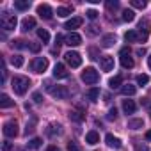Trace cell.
<instances>
[{"instance_id":"40","label":"cell","mask_w":151,"mask_h":151,"mask_svg":"<svg viewBox=\"0 0 151 151\" xmlns=\"http://www.w3.org/2000/svg\"><path fill=\"white\" fill-rule=\"evenodd\" d=\"M68 151H82L77 142H68Z\"/></svg>"},{"instance_id":"44","label":"cell","mask_w":151,"mask_h":151,"mask_svg":"<svg viewBox=\"0 0 151 151\" xmlns=\"http://www.w3.org/2000/svg\"><path fill=\"white\" fill-rule=\"evenodd\" d=\"M64 39H66V37H64L62 34H57V36H55V45H57V46H59V45H62V41H64Z\"/></svg>"},{"instance_id":"21","label":"cell","mask_w":151,"mask_h":151,"mask_svg":"<svg viewBox=\"0 0 151 151\" xmlns=\"http://www.w3.org/2000/svg\"><path fill=\"white\" fill-rule=\"evenodd\" d=\"M14 7L18 11H27L30 7V0H14Z\"/></svg>"},{"instance_id":"37","label":"cell","mask_w":151,"mask_h":151,"mask_svg":"<svg viewBox=\"0 0 151 151\" xmlns=\"http://www.w3.org/2000/svg\"><path fill=\"white\" fill-rule=\"evenodd\" d=\"M29 48H30V52L37 53V52L41 50V43H34V41H29Z\"/></svg>"},{"instance_id":"22","label":"cell","mask_w":151,"mask_h":151,"mask_svg":"<svg viewBox=\"0 0 151 151\" xmlns=\"http://www.w3.org/2000/svg\"><path fill=\"white\" fill-rule=\"evenodd\" d=\"M121 84H123V77H121V75H116V77H112L109 80L110 89H117V87H121Z\"/></svg>"},{"instance_id":"4","label":"cell","mask_w":151,"mask_h":151,"mask_svg":"<svg viewBox=\"0 0 151 151\" xmlns=\"http://www.w3.org/2000/svg\"><path fill=\"white\" fill-rule=\"evenodd\" d=\"M82 80L86 84H96L100 80V73L94 69V68H86L82 71Z\"/></svg>"},{"instance_id":"17","label":"cell","mask_w":151,"mask_h":151,"mask_svg":"<svg viewBox=\"0 0 151 151\" xmlns=\"http://www.w3.org/2000/svg\"><path fill=\"white\" fill-rule=\"evenodd\" d=\"M36 27V20L32 18V16H27L23 22H22V30L23 32H29V30H32Z\"/></svg>"},{"instance_id":"5","label":"cell","mask_w":151,"mask_h":151,"mask_svg":"<svg viewBox=\"0 0 151 151\" xmlns=\"http://www.w3.org/2000/svg\"><path fill=\"white\" fill-rule=\"evenodd\" d=\"M64 60H66L71 68H80V64H82L80 53H78V52H71V50L64 53Z\"/></svg>"},{"instance_id":"42","label":"cell","mask_w":151,"mask_h":151,"mask_svg":"<svg viewBox=\"0 0 151 151\" xmlns=\"http://www.w3.org/2000/svg\"><path fill=\"white\" fill-rule=\"evenodd\" d=\"M86 14H87V18H89V20H96V18H98V13H96L94 9H89Z\"/></svg>"},{"instance_id":"18","label":"cell","mask_w":151,"mask_h":151,"mask_svg":"<svg viewBox=\"0 0 151 151\" xmlns=\"http://www.w3.org/2000/svg\"><path fill=\"white\" fill-rule=\"evenodd\" d=\"M86 142L87 144H98L100 142V135H98V132H94V130H91V132H87V135H86Z\"/></svg>"},{"instance_id":"33","label":"cell","mask_w":151,"mask_h":151,"mask_svg":"<svg viewBox=\"0 0 151 151\" xmlns=\"http://www.w3.org/2000/svg\"><path fill=\"white\" fill-rule=\"evenodd\" d=\"M60 132H62V126H60V124H50V130H48V135H55V133L59 135Z\"/></svg>"},{"instance_id":"19","label":"cell","mask_w":151,"mask_h":151,"mask_svg":"<svg viewBox=\"0 0 151 151\" xmlns=\"http://www.w3.org/2000/svg\"><path fill=\"white\" fill-rule=\"evenodd\" d=\"M121 93H123L124 96H133V94L137 93V87L132 86V84H124V86H121Z\"/></svg>"},{"instance_id":"14","label":"cell","mask_w":151,"mask_h":151,"mask_svg":"<svg viewBox=\"0 0 151 151\" xmlns=\"http://www.w3.org/2000/svg\"><path fill=\"white\" fill-rule=\"evenodd\" d=\"M123 110H124L126 116H128V114H135V110H137L135 101H133V100H123Z\"/></svg>"},{"instance_id":"43","label":"cell","mask_w":151,"mask_h":151,"mask_svg":"<svg viewBox=\"0 0 151 151\" xmlns=\"http://www.w3.org/2000/svg\"><path fill=\"white\" fill-rule=\"evenodd\" d=\"M32 100H34L36 103H41V101H43V96H41V93H34V94H32Z\"/></svg>"},{"instance_id":"29","label":"cell","mask_w":151,"mask_h":151,"mask_svg":"<svg viewBox=\"0 0 151 151\" xmlns=\"http://www.w3.org/2000/svg\"><path fill=\"white\" fill-rule=\"evenodd\" d=\"M11 64H13L14 68H22V66H23V57H22V55H13V57H11Z\"/></svg>"},{"instance_id":"52","label":"cell","mask_w":151,"mask_h":151,"mask_svg":"<svg viewBox=\"0 0 151 151\" xmlns=\"http://www.w3.org/2000/svg\"><path fill=\"white\" fill-rule=\"evenodd\" d=\"M149 112H151V109H149Z\"/></svg>"},{"instance_id":"51","label":"cell","mask_w":151,"mask_h":151,"mask_svg":"<svg viewBox=\"0 0 151 151\" xmlns=\"http://www.w3.org/2000/svg\"><path fill=\"white\" fill-rule=\"evenodd\" d=\"M147 66H149V69H151V55L147 57Z\"/></svg>"},{"instance_id":"10","label":"cell","mask_w":151,"mask_h":151,"mask_svg":"<svg viewBox=\"0 0 151 151\" xmlns=\"http://www.w3.org/2000/svg\"><path fill=\"white\" fill-rule=\"evenodd\" d=\"M37 14H39L43 20H52L53 11H52V7H50L48 4H41V6H37Z\"/></svg>"},{"instance_id":"12","label":"cell","mask_w":151,"mask_h":151,"mask_svg":"<svg viewBox=\"0 0 151 151\" xmlns=\"http://www.w3.org/2000/svg\"><path fill=\"white\" fill-rule=\"evenodd\" d=\"M64 41H66V45H69V46H78V45L82 43V36L77 34V32H69Z\"/></svg>"},{"instance_id":"1","label":"cell","mask_w":151,"mask_h":151,"mask_svg":"<svg viewBox=\"0 0 151 151\" xmlns=\"http://www.w3.org/2000/svg\"><path fill=\"white\" fill-rule=\"evenodd\" d=\"M29 86H30V80L27 78V77H22V75H18V77H14L13 78V89H14V93L16 94H25L27 93V89H29Z\"/></svg>"},{"instance_id":"28","label":"cell","mask_w":151,"mask_h":151,"mask_svg":"<svg viewBox=\"0 0 151 151\" xmlns=\"http://www.w3.org/2000/svg\"><path fill=\"white\" fill-rule=\"evenodd\" d=\"M123 20H124V22H133V20H135V13H133L132 9H124V11H123Z\"/></svg>"},{"instance_id":"41","label":"cell","mask_w":151,"mask_h":151,"mask_svg":"<svg viewBox=\"0 0 151 151\" xmlns=\"http://www.w3.org/2000/svg\"><path fill=\"white\" fill-rule=\"evenodd\" d=\"M2 151H13V142L4 140V142H2Z\"/></svg>"},{"instance_id":"27","label":"cell","mask_w":151,"mask_h":151,"mask_svg":"<svg viewBox=\"0 0 151 151\" xmlns=\"http://www.w3.org/2000/svg\"><path fill=\"white\" fill-rule=\"evenodd\" d=\"M37 37H39L43 43H48V41H50V34H48L46 29H37Z\"/></svg>"},{"instance_id":"45","label":"cell","mask_w":151,"mask_h":151,"mask_svg":"<svg viewBox=\"0 0 151 151\" xmlns=\"http://www.w3.org/2000/svg\"><path fill=\"white\" fill-rule=\"evenodd\" d=\"M137 151H149V147H147L146 144H139V146H137Z\"/></svg>"},{"instance_id":"50","label":"cell","mask_w":151,"mask_h":151,"mask_svg":"<svg viewBox=\"0 0 151 151\" xmlns=\"http://www.w3.org/2000/svg\"><path fill=\"white\" fill-rule=\"evenodd\" d=\"M146 139H147V140H151V130H149V132H146Z\"/></svg>"},{"instance_id":"15","label":"cell","mask_w":151,"mask_h":151,"mask_svg":"<svg viewBox=\"0 0 151 151\" xmlns=\"http://www.w3.org/2000/svg\"><path fill=\"white\" fill-rule=\"evenodd\" d=\"M105 142H107L109 147H116V149L121 147V140H119L117 137H114L112 133H107V135H105Z\"/></svg>"},{"instance_id":"6","label":"cell","mask_w":151,"mask_h":151,"mask_svg":"<svg viewBox=\"0 0 151 151\" xmlns=\"http://www.w3.org/2000/svg\"><path fill=\"white\" fill-rule=\"evenodd\" d=\"M32 69L36 73H45L48 69V59L46 57H36L32 60Z\"/></svg>"},{"instance_id":"31","label":"cell","mask_w":151,"mask_h":151,"mask_svg":"<svg viewBox=\"0 0 151 151\" xmlns=\"http://www.w3.org/2000/svg\"><path fill=\"white\" fill-rule=\"evenodd\" d=\"M11 46H13V48L22 50V48H27L29 45H27V41H23V39H16V41H13V43H11Z\"/></svg>"},{"instance_id":"39","label":"cell","mask_w":151,"mask_h":151,"mask_svg":"<svg viewBox=\"0 0 151 151\" xmlns=\"http://www.w3.org/2000/svg\"><path fill=\"white\" fill-rule=\"evenodd\" d=\"M107 119L116 121V119H117V110H116V109H110V110H109V114H107Z\"/></svg>"},{"instance_id":"47","label":"cell","mask_w":151,"mask_h":151,"mask_svg":"<svg viewBox=\"0 0 151 151\" xmlns=\"http://www.w3.org/2000/svg\"><path fill=\"white\" fill-rule=\"evenodd\" d=\"M45 151H60V149H59L57 146H48V147H46Z\"/></svg>"},{"instance_id":"34","label":"cell","mask_w":151,"mask_h":151,"mask_svg":"<svg viewBox=\"0 0 151 151\" xmlns=\"http://www.w3.org/2000/svg\"><path fill=\"white\" fill-rule=\"evenodd\" d=\"M41 144H43V140H41V139H37V137H34V139H30V140H29V147H32V149H37Z\"/></svg>"},{"instance_id":"46","label":"cell","mask_w":151,"mask_h":151,"mask_svg":"<svg viewBox=\"0 0 151 151\" xmlns=\"http://www.w3.org/2000/svg\"><path fill=\"white\" fill-rule=\"evenodd\" d=\"M137 55H146V48H137Z\"/></svg>"},{"instance_id":"20","label":"cell","mask_w":151,"mask_h":151,"mask_svg":"<svg viewBox=\"0 0 151 151\" xmlns=\"http://www.w3.org/2000/svg\"><path fill=\"white\" fill-rule=\"evenodd\" d=\"M149 27H151V25H149V22H147V20H140V22H139V32H140V34L149 36V30H151Z\"/></svg>"},{"instance_id":"38","label":"cell","mask_w":151,"mask_h":151,"mask_svg":"<svg viewBox=\"0 0 151 151\" xmlns=\"http://www.w3.org/2000/svg\"><path fill=\"white\" fill-rule=\"evenodd\" d=\"M133 7H137V9H144L146 7V2H144V0H132V2H130Z\"/></svg>"},{"instance_id":"13","label":"cell","mask_w":151,"mask_h":151,"mask_svg":"<svg viewBox=\"0 0 151 151\" xmlns=\"http://www.w3.org/2000/svg\"><path fill=\"white\" fill-rule=\"evenodd\" d=\"M100 66H101L103 71H112V69H114V57L103 55V57L100 59Z\"/></svg>"},{"instance_id":"8","label":"cell","mask_w":151,"mask_h":151,"mask_svg":"<svg viewBox=\"0 0 151 151\" xmlns=\"http://www.w3.org/2000/svg\"><path fill=\"white\" fill-rule=\"evenodd\" d=\"M4 135L9 139H14L18 135V123L16 121H7L4 124Z\"/></svg>"},{"instance_id":"16","label":"cell","mask_w":151,"mask_h":151,"mask_svg":"<svg viewBox=\"0 0 151 151\" xmlns=\"http://www.w3.org/2000/svg\"><path fill=\"white\" fill-rule=\"evenodd\" d=\"M116 34H105L103 36V39H101V46L103 48H110V46H114L116 45Z\"/></svg>"},{"instance_id":"30","label":"cell","mask_w":151,"mask_h":151,"mask_svg":"<svg viewBox=\"0 0 151 151\" xmlns=\"http://www.w3.org/2000/svg\"><path fill=\"white\" fill-rule=\"evenodd\" d=\"M71 14V7H57V16L60 18H66Z\"/></svg>"},{"instance_id":"26","label":"cell","mask_w":151,"mask_h":151,"mask_svg":"<svg viewBox=\"0 0 151 151\" xmlns=\"http://www.w3.org/2000/svg\"><path fill=\"white\" fill-rule=\"evenodd\" d=\"M128 128H132V130L144 128V121H142V119H130V121H128Z\"/></svg>"},{"instance_id":"32","label":"cell","mask_w":151,"mask_h":151,"mask_svg":"<svg viewBox=\"0 0 151 151\" xmlns=\"http://www.w3.org/2000/svg\"><path fill=\"white\" fill-rule=\"evenodd\" d=\"M69 119H73V121L80 123V121L84 119V114H80V112H77V110H73V112H69Z\"/></svg>"},{"instance_id":"24","label":"cell","mask_w":151,"mask_h":151,"mask_svg":"<svg viewBox=\"0 0 151 151\" xmlns=\"http://www.w3.org/2000/svg\"><path fill=\"white\" fill-rule=\"evenodd\" d=\"M98 98H100V89L98 87H93V89L87 91V100L89 101H98Z\"/></svg>"},{"instance_id":"7","label":"cell","mask_w":151,"mask_h":151,"mask_svg":"<svg viewBox=\"0 0 151 151\" xmlns=\"http://www.w3.org/2000/svg\"><path fill=\"white\" fill-rule=\"evenodd\" d=\"M119 55H121V66H123L124 69H132L135 62H133V59L130 57V48H123Z\"/></svg>"},{"instance_id":"3","label":"cell","mask_w":151,"mask_h":151,"mask_svg":"<svg viewBox=\"0 0 151 151\" xmlns=\"http://www.w3.org/2000/svg\"><path fill=\"white\" fill-rule=\"evenodd\" d=\"M0 23H2V29L4 30H13L18 23L16 16L14 14H9V13H2V16H0Z\"/></svg>"},{"instance_id":"11","label":"cell","mask_w":151,"mask_h":151,"mask_svg":"<svg viewBox=\"0 0 151 151\" xmlns=\"http://www.w3.org/2000/svg\"><path fill=\"white\" fill-rule=\"evenodd\" d=\"M82 23H84V20H82L80 16H75V18L68 20L64 27H66V29H68L69 32H75V29H80V27H82Z\"/></svg>"},{"instance_id":"48","label":"cell","mask_w":151,"mask_h":151,"mask_svg":"<svg viewBox=\"0 0 151 151\" xmlns=\"http://www.w3.org/2000/svg\"><path fill=\"white\" fill-rule=\"evenodd\" d=\"M32 130H34V124H27V130H25V133L29 135V133H30Z\"/></svg>"},{"instance_id":"9","label":"cell","mask_w":151,"mask_h":151,"mask_svg":"<svg viewBox=\"0 0 151 151\" xmlns=\"http://www.w3.org/2000/svg\"><path fill=\"white\" fill-rule=\"evenodd\" d=\"M53 77L57 80H62V78H68L69 77V73H68V69H66L64 64H60V62L55 64V68H53Z\"/></svg>"},{"instance_id":"25","label":"cell","mask_w":151,"mask_h":151,"mask_svg":"<svg viewBox=\"0 0 151 151\" xmlns=\"http://www.w3.org/2000/svg\"><path fill=\"white\" fill-rule=\"evenodd\" d=\"M124 39H126L128 43H135V41H139V32H137V30H128V32L124 34Z\"/></svg>"},{"instance_id":"49","label":"cell","mask_w":151,"mask_h":151,"mask_svg":"<svg viewBox=\"0 0 151 151\" xmlns=\"http://www.w3.org/2000/svg\"><path fill=\"white\" fill-rule=\"evenodd\" d=\"M91 55H93L91 59H98V53H96V50H94V48H91Z\"/></svg>"},{"instance_id":"35","label":"cell","mask_w":151,"mask_h":151,"mask_svg":"<svg viewBox=\"0 0 151 151\" xmlns=\"http://www.w3.org/2000/svg\"><path fill=\"white\" fill-rule=\"evenodd\" d=\"M105 6H107V9H109V11H116V9L119 7V2H117V0H109Z\"/></svg>"},{"instance_id":"23","label":"cell","mask_w":151,"mask_h":151,"mask_svg":"<svg viewBox=\"0 0 151 151\" xmlns=\"http://www.w3.org/2000/svg\"><path fill=\"white\" fill-rule=\"evenodd\" d=\"M14 105V101L7 96V94H2V96H0V107H2V109H9V107H13Z\"/></svg>"},{"instance_id":"36","label":"cell","mask_w":151,"mask_h":151,"mask_svg":"<svg viewBox=\"0 0 151 151\" xmlns=\"http://www.w3.org/2000/svg\"><path fill=\"white\" fill-rule=\"evenodd\" d=\"M137 84H139V86L149 84V77H147V75H139V77H137Z\"/></svg>"},{"instance_id":"2","label":"cell","mask_w":151,"mask_h":151,"mask_svg":"<svg viewBox=\"0 0 151 151\" xmlns=\"http://www.w3.org/2000/svg\"><path fill=\"white\" fill-rule=\"evenodd\" d=\"M46 89H48V93L53 96V98H57V100H66L68 96H69V91H68V87H64V86H52L50 82L46 84Z\"/></svg>"}]
</instances>
